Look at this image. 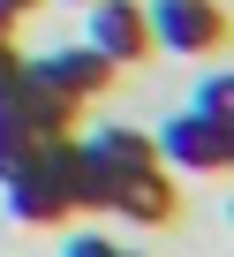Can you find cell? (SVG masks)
I'll use <instances>...</instances> for the list:
<instances>
[{"label":"cell","instance_id":"9a60e30c","mask_svg":"<svg viewBox=\"0 0 234 257\" xmlns=\"http://www.w3.org/2000/svg\"><path fill=\"white\" fill-rule=\"evenodd\" d=\"M68 8H91V0H68Z\"/></svg>","mask_w":234,"mask_h":257},{"label":"cell","instance_id":"277c9868","mask_svg":"<svg viewBox=\"0 0 234 257\" xmlns=\"http://www.w3.org/2000/svg\"><path fill=\"white\" fill-rule=\"evenodd\" d=\"M83 46L113 68H136L151 53V31H144V0H91L83 8Z\"/></svg>","mask_w":234,"mask_h":257},{"label":"cell","instance_id":"5bb4252c","mask_svg":"<svg viewBox=\"0 0 234 257\" xmlns=\"http://www.w3.org/2000/svg\"><path fill=\"white\" fill-rule=\"evenodd\" d=\"M31 8H46V0H0V23H8V31H16V23L31 16Z\"/></svg>","mask_w":234,"mask_h":257},{"label":"cell","instance_id":"ba28073f","mask_svg":"<svg viewBox=\"0 0 234 257\" xmlns=\"http://www.w3.org/2000/svg\"><path fill=\"white\" fill-rule=\"evenodd\" d=\"M0 98L23 113V128H31L38 144H46V137H68V128H76V106H68V98H53V91H46L31 68H16L8 83H0Z\"/></svg>","mask_w":234,"mask_h":257},{"label":"cell","instance_id":"52a82bcc","mask_svg":"<svg viewBox=\"0 0 234 257\" xmlns=\"http://www.w3.org/2000/svg\"><path fill=\"white\" fill-rule=\"evenodd\" d=\"M76 144L91 152V167H98L106 182H121V174H144V167H159L151 137H144V128H129V121H98L91 137H76Z\"/></svg>","mask_w":234,"mask_h":257},{"label":"cell","instance_id":"9c48e42d","mask_svg":"<svg viewBox=\"0 0 234 257\" xmlns=\"http://www.w3.org/2000/svg\"><path fill=\"white\" fill-rule=\"evenodd\" d=\"M46 159H53V174H61L68 212H106V174L91 167V152H83L76 137H46Z\"/></svg>","mask_w":234,"mask_h":257},{"label":"cell","instance_id":"3957f363","mask_svg":"<svg viewBox=\"0 0 234 257\" xmlns=\"http://www.w3.org/2000/svg\"><path fill=\"white\" fill-rule=\"evenodd\" d=\"M23 68L53 91V98H68V106H91V98H106L113 91V61H98L83 38L76 46H46V53H23Z\"/></svg>","mask_w":234,"mask_h":257},{"label":"cell","instance_id":"6da1fadb","mask_svg":"<svg viewBox=\"0 0 234 257\" xmlns=\"http://www.w3.org/2000/svg\"><path fill=\"white\" fill-rule=\"evenodd\" d=\"M166 174H226L234 167V121H204V113H174L151 137Z\"/></svg>","mask_w":234,"mask_h":257},{"label":"cell","instance_id":"7c38bea8","mask_svg":"<svg viewBox=\"0 0 234 257\" xmlns=\"http://www.w3.org/2000/svg\"><path fill=\"white\" fill-rule=\"evenodd\" d=\"M61 257H136V249L106 242V234H68V242H61Z\"/></svg>","mask_w":234,"mask_h":257},{"label":"cell","instance_id":"7a4b0ae2","mask_svg":"<svg viewBox=\"0 0 234 257\" xmlns=\"http://www.w3.org/2000/svg\"><path fill=\"white\" fill-rule=\"evenodd\" d=\"M151 53H219L226 46V8L219 0H144Z\"/></svg>","mask_w":234,"mask_h":257},{"label":"cell","instance_id":"5b68a950","mask_svg":"<svg viewBox=\"0 0 234 257\" xmlns=\"http://www.w3.org/2000/svg\"><path fill=\"white\" fill-rule=\"evenodd\" d=\"M0 189H8V219H23V227H61V219H76L68 197H61V174H53V159H46V144L0 182Z\"/></svg>","mask_w":234,"mask_h":257},{"label":"cell","instance_id":"8992f818","mask_svg":"<svg viewBox=\"0 0 234 257\" xmlns=\"http://www.w3.org/2000/svg\"><path fill=\"white\" fill-rule=\"evenodd\" d=\"M106 212H121V219H136V227H166V219L181 212V197H174V174H166V167H144V174L106 182Z\"/></svg>","mask_w":234,"mask_h":257},{"label":"cell","instance_id":"4fadbf2b","mask_svg":"<svg viewBox=\"0 0 234 257\" xmlns=\"http://www.w3.org/2000/svg\"><path fill=\"white\" fill-rule=\"evenodd\" d=\"M16 68H23V53H16V31H8V23H0V83H8Z\"/></svg>","mask_w":234,"mask_h":257},{"label":"cell","instance_id":"8fae6325","mask_svg":"<svg viewBox=\"0 0 234 257\" xmlns=\"http://www.w3.org/2000/svg\"><path fill=\"white\" fill-rule=\"evenodd\" d=\"M189 113H204V121H234V76L211 68V76L196 83V106H189Z\"/></svg>","mask_w":234,"mask_h":257},{"label":"cell","instance_id":"30bf717a","mask_svg":"<svg viewBox=\"0 0 234 257\" xmlns=\"http://www.w3.org/2000/svg\"><path fill=\"white\" fill-rule=\"evenodd\" d=\"M31 152H38V137L23 128V113H16L8 98H0V182H8V174H16L23 159H31Z\"/></svg>","mask_w":234,"mask_h":257}]
</instances>
